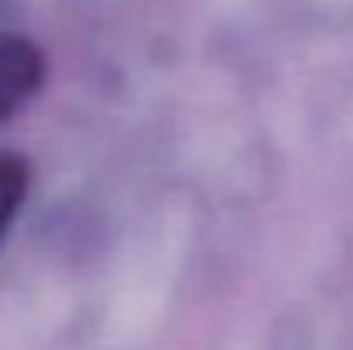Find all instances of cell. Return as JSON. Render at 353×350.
<instances>
[{
    "label": "cell",
    "instance_id": "6da1fadb",
    "mask_svg": "<svg viewBox=\"0 0 353 350\" xmlns=\"http://www.w3.org/2000/svg\"><path fill=\"white\" fill-rule=\"evenodd\" d=\"M45 83V55L24 35L0 31V120L14 117Z\"/></svg>",
    "mask_w": 353,
    "mask_h": 350
},
{
    "label": "cell",
    "instance_id": "7a4b0ae2",
    "mask_svg": "<svg viewBox=\"0 0 353 350\" xmlns=\"http://www.w3.org/2000/svg\"><path fill=\"white\" fill-rule=\"evenodd\" d=\"M24 196H28V162L21 155L0 151V237L14 224Z\"/></svg>",
    "mask_w": 353,
    "mask_h": 350
}]
</instances>
